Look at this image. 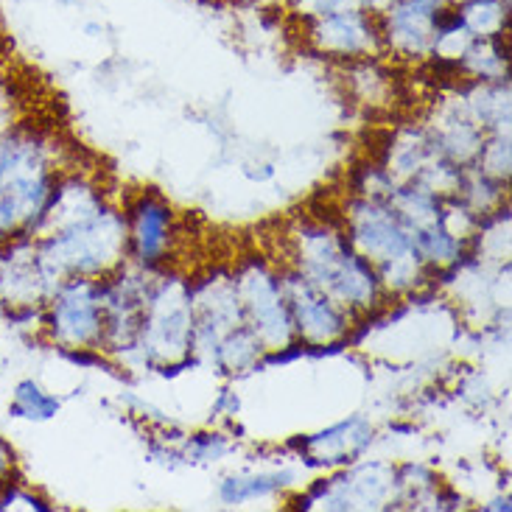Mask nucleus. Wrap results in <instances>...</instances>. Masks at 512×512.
<instances>
[{
    "mask_svg": "<svg viewBox=\"0 0 512 512\" xmlns=\"http://www.w3.org/2000/svg\"><path fill=\"white\" fill-rule=\"evenodd\" d=\"M56 409V401L45 398L40 389L34 387L31 381L17 387V398H14L12 412L20 417H51Z\"/></svg>",
    "mask_w": 512,
    "mask_h": 512,
    "instance_id": "1",
    "label": "nucleus"
}]
</instances>
